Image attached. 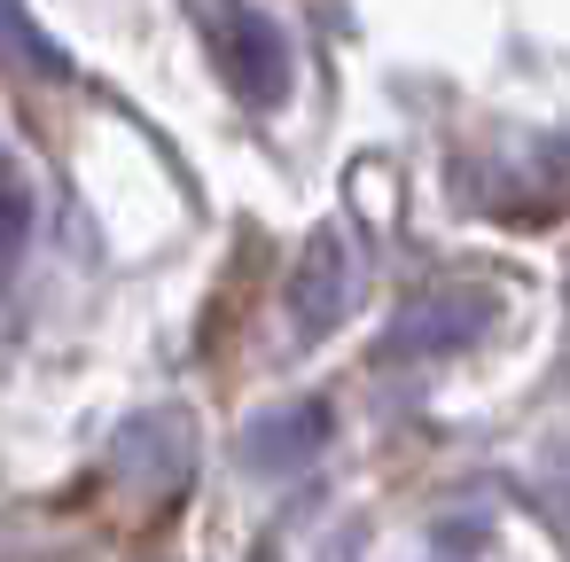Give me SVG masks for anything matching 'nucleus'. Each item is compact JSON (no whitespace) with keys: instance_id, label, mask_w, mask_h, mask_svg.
I'll list each match as a JSON object with an SVG mask.
<instances>
[{"instance_id":"f257e3e1","label":"nucleus","mask_w":570,"mask_h":562,"mask_svg":"<svg viewBox=\"0 0 570 562\" xmlns=\"http://www.w3.org/2000/svg\"><path fill=\"white\" fill-rule=\"evenodd\" d=\"M344 289H352L344 243H336V235H313V243H305V258H297V282H289V313H297V328H305V336H313V328H328V321H336V305H344Z\"/></svg>"},{"instance_id":"7ed1b4c3","label":"nucleus","mask_w":570,"mask_h":562,"mask_svg":"<svg viewBox=\"0 0 570 562\" xmlns=\"http://www.w3.org/2000/svg\"><path fill=\"white\" fill-rule=\"evenodd\" d=\"M321 437H328V406H297V414L250 430V461L258 469H297V461H313Z\"/></svg>"},{"instance_id":"39448f33","label":"nucleus","mask_w":570,"mask_h":562,"mask_svg":"<svg viewBox=\"0 0 570 562\" xmlns=\"http://www.w3.org/2000/svg\"><path fill=\"white\" fill-rule=\"evenodd\" d=\"M17 243H24V180L0 165V266L17 258Z\"/></svg>"},{"instance_id":"f03ea898","label":"nucleus","mask_w":570,"mask_h":562,"mask_svg":"<svg viewBox=\"0 0 570 562\" xmlns=\"http://www.w3.org/2000/svg\"><path fill=\"white\" fill-rule=\"evenodd\" d=\"M227 79L250 95V102H274L282 95V40L258 24V17H227Z\"/></svg>"},{"instance_id":"20e7f679","label":"nucleus","mask_w":570,"mask_h":562,"mask_svg":"<svg viewBox=\"0 0 570 562\" xmlns=\"http://www.w3.org/2000/svg\"><path fill=\"white\" fill-rule=\"evenodd\" d=\"M461 336H476V305H414L399 328H391V352L399 359H414V352H445V344H461Z\"/></svg>"}]
</instances>
